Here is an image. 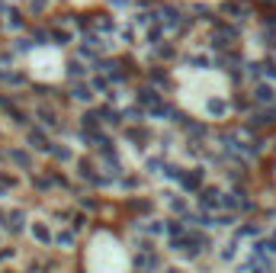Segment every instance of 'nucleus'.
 <instances>
[{"mask_svg": "<svg viewBox=\"0 0 276 273\" xmlns=\"http://www.w3.org/2000/svg\"><path fill=\"white\" fill-rule=\"evenodd\" d=\"M254 100H257V103H273V100H276V90H273L270 84H260L257 93H254Z\"/></svg>", "mask_w": 276, "mask_h": 273, "instance_id": "f257e3e1", "label": "nucleus"}]
</instances>
